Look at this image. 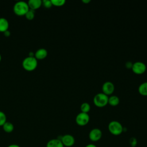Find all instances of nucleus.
<instances>
[{
	"label": "nucleus",
	"instance_id": "obj_19",
	"mask_svg": "<svg viewBox=\"0 0 147 147\" xmlns=\"http://www.w3.org/2000/svg\"><path fill=\"white\" fill-rule=\"evenodd\" d=\"M52 5L56 6H61L65 3V0H51Z\"/></svg>",
	"mask_w": 147,
	"mask_h": 147
},
{
	"label": "nucleus",
	"instance_id": "obj_6",
	"mask_svg": "<svg viewBox=\"0 0 147 147\" xmlns=\"http://www.w3.org/2000/svg\"><path fill=\"white\" fill-rule=\"evenodd\" d=\"M131 69L133 72L136 74L140 75L144 74L145 72L146 69V66L143 62L136 61L133 63Z\"/></svg>",
	"mask_w": 147,
	"mask_h": 147
},
{
	"label": "nucleus",
	"instance_id": "obj_23",
	"mask_svg": "<svg viewBox=\"0 0 147 147\" xmlns=\"http://www.w3.org/2000/svg\"><path fill=\"white\" fill-rule=\"evenodd\" d=\"M132 65H133V63L131 62V61H127L125 64V66L128 69H131V67H132Z\"/></svg>",
	"mask_w": 147,
	"mask_h": 147
},
{
	"label": "nucleus",
	"instance_id": "obj_13",
	"mask_svg": "<svg viewBox=\"0 0 147 147\" xmlns=\"http://www.w3.org/2000/svg\"><path fill=\"white\" fill-rule=\"evenodd\" d=\"M9 22L5 18L1 17L0 18V32H5L8 30L9 28Z\"/></svg>",
	"mask_w": 147,
	"mask_h": 147
},
{
	"label": "nucleus",
	"instance_id": "obj_20",
	"mask_svg": "<svg viewBox=\"0 0 147 147\" xmlns=\"http://www.w3.org/2000/svg\"><path fill=\"white\" fill-rule=\"evenodd\" d=\"M6 122V116L5 113L0 111V126H3V125Z\"/></svg>",
	"mask_w": 147,
	"mask_h": 147
},
{
	"label": "nucleus",
	"instance_id": "obj_7",
	"mask_svg": "<svg viewBox=\"0 0 147 147\" xmlns=\"http://www.w3.org/2000/svg\"><path fill=\"white\" fill-rule=\"evenodd\" d=\"M102 136V132L99 128H94L89 133L88 137L91 141L96 142L100 140Z\"/></svg>",
	"mask_w": 147,
	"mask_h": 147
},
{
	"label": "nucleus",
	"instance_id": "obj_4",
	"mask_svg": "<svg viewBox=\"0 0 147 147\" xmlns=\"http://www.w3.org/2000/svg\"><path fill=\"white\" fill-rule=\"evenodd\" d=\"M109 96L103 92L98 93L93 99L94 105L98 107H103L108 103Z\"/></svg>",
	"mask_w": 147,
	"mask_h": 147
},
{
	"label": "nucleus",
	"instance_id": "obj_22",
	"mask_svg": "<svg viewBox=\"0 0 147 147\" xmlns=\"http://www.w3.org/2000/svg\"><path fill=\"white\" fill-rule=\"evenodd\" d=\"M130 145L133 147L136 146L137 145V140L135 138H131L130 140Z\"/></svg>",
	"mask_w": 147,
	"mask_h": 147
},
{
	"label": "nucleus",
	"instance_id": "obj_24",
	"mask_svg": "<svg viewBox=\"0 0 147 147\" xmlns=\"http://www.w3.org/2000/svg\"><path fill=\"white\" fill-rule=\"evenodd\" d=\"M3 33H4V35H5L6 37H9V36L10 35V31H9L8 30H6V31H5V32H3Z\"/></svg>",
	"mask_w": 147,
	"mask_h": 147
},
{
	"label": "nucleus",
	"instance_id": "obj_28",
	"mask_svg": "<svg viewBox=\"0 0 147 147\" xmlns=\"http://www.w3.org/2000/svg\"><path fill=\"white\" fill-rule=\"evenodd\" d=\"M1 59H2V57H1V55L0 54V61H1Z\"/></svg>",
	"mask_w": 147,
	"mask_h": 147
},
{
	"label": "nucleus",
	"instance_id": "obj_27",
	"mask_svg": "<svg viewBox=\"0 0 147 147\" xmlns=\"http://www.w3.org/2000/svg\"><path fill=\"white\" fill-rule=\"evenodd\" d=\"M90 1H91L90 0H83V1H82V2H84V3H88V2H90Z\"/></svg>",
	"mask_w": 147,
	"mask_h": 147
},
{
	"label": "nucleus",
	"instance_id": "obj_12",
	"mask_svg": "<svg viewBox=\"0 0 147 147\" xmlns=\"http://www.w3.org/2000/svg\"><path fill=\"white\" fill-rule=\"evenodd\" d=\"M46 147H64L61 140L58 138L52 139L49 140L46 145Z\"/></svg>",
	"mask_w": 147,
	"mask_h": 147
},
{
	"label": "nucleus",
	"instance_id": "obj_1",
	"mask_svg": "<svg viewBox=\"0 0 147 147\" xmlns=\"http://www.w3.org/2000/svg\"><path fill=\"white\" fill-rule=\"evenodd\" d=\"M29 10V7L28 3L22 1H17L13 6V11L14 13L19 16H25Z\"/></svg>",
	"mask_w": 147,
	"mask_h": 147
},
{
	"label": "nucleus",
	"instance_id": "obj_5",
	"mask_svg": "<svg viewBox=\"0 0 147 147\" xmlns=\"http://www.w3.org/2000/svg\"><path fill=\"white\" fill-rule=\"evenodd\" d=\"M75 121L79 126H85L90 121V116L88 113L80 112L76 115Z\"/></svg>",
	"mask_w": 147,
	"mask_h": 147
},
{
	"label": "nucleus",
	"instance_id": "obj_3",
	"mask_svg": "<svg viewBox=\"0 0 147 147\" xmlns=\"http://www.w3.org/2000/svg\"><path fill=\"white\" fill-rule=\"evenodd\" d=\"M108 129L111 134L114 136L120 135L123 131L122 124L117 121H111L108 125Z\"/></svg>",
	"mask_w": 147,
	"mask_h": 147
},
{
	"label": "nucleus",
	"instance_id": "obj_11",
	"mask_svg": "<svg viewBox=\"0 0 147 147\" xmlns=\"http://www.w3.org/2000/svg\"><path fill=\"white\" fill-rule=\"evenodd\" d=\"M29 9L35 10L38 9L42 5V1L41 0H29L28 2Z\"/></svg>",
	"mask_w": 147,
	"mask_h": 147
},
{
	"label": "nucleus",
	"instance_id": "obj_25",
	"mask_svg": "<svg viewBox=\"0 0 147 147\" xmlns=\"http://www.w3.org/2000/svg\"><path fill=\"white\" fill-rule=\"evenodd\" d=\"M85 147H96V146L95 145L93 144H89L87 145Z\"/></svg>",
	"mask_w": 147,
	"mask_h": 147
},
{
	"label": "nucleus",
	"instance_id": "obj_16",
	"mask_svg": "<svg viewBox=\"0 0 147 147\" xmlns=\"http://www.w3.org/2000/svg\"><path fill=\"white\" fill-rule=\"evenodd\" d=\"M3 130L6 133H11L14 130V125L10 122H6L2 126Z\"/></svg>",
	"mask_w": 147,
	"mask_h": 147
},
{
	"label": "nucleus",
	"instance_id": "obj_26",
	"mask_svg": "<svg viewBox=\"0 0 147 147\" xmlns=\"http://www.w3.org/2000/svg\"><path fill=\"white\" fill-rule=\"evenodd\" d=\"M7 147H20V146L17 144H11V145H9Z\"/></svg>",
	"mask_w": 147,
	"mask_h": 147
},
{
	"label": "nucleus",
	"instance_id": "obj_17",
	"mask_svg": "<svg viewBox=\"0 0 147 147\" xmlns=\"http://www.w3.org/2000/svg\"><path fill=\"white\" fill-rule=\"evenodd\" d=\"M90 109H91L90 105L87 102H83L80 106V110L83 113H88V112L90 111Z\"/></svg>",
	"mask_w": 147,
	"mask_h": 147
},
{
	"label": "nucleus",
	"instance_id": "obj_8",
	"mask_svg": "<svg viewBox=\"0 0 147 147\" xmlns=\"http://www.w3.org/2000/svg\"><path fill=\"white\" fill-rule=\"evenodd\" d=\"M60 140H61L62 144H63L64 146L66 147H71L73 146L75 144V138L71 134H65L61 137L60 138H59Z\"/></svg>",
	"mask_w": 147,
	"mask_h": 147
},
{
	"label": "nucleus",
	"instance_id": "obj_9",
	"mask_svg": "<svg viewBox=\"0 0 147 147\" xmlns=\"http://www.w3.org/2000/svg\"><path fill=\"white\" fill-rule=\"evenodd\" d=\"M114 88L115 87L114 84L110 81H107L105 82L102 87V92L107 95L113 94L114 91Z\"/></svg>",
	"mask_w": 147,
	"mask_h": 147
},
{
	"label": "nucleus",
	"instance_id": "obj_21",
	"mask_svg": "<svg viewBox=\"0 0 147 147\" xmlns=\"http://www.w3.org/2000/svg\"><path fill=\"white\" fill-rule=\"evenodd\" d=\"M42 4L46 8H49L52 6L51 0H44L42 1Z\"/></svg>",
	"mask_w": 147,
	"mask_h": 147
},
{
	"label": "nucleus",
	"instance_id": "obj_14",
	"mask_svg": "<svg viewBox=\"0 0 147 147\" xmlns=\"http://www.w3.org/2000/svg\"><path fill=\"white\" fill-rule=\"evenodd\" d=\"M119 103V98L116 95H111L109 97L108 103L112 106H116Z\"/></svg>",
	"mask_w": 147,
	"mask_h": 147
},
{
	"label": "nucleus",
	"instance_id": "obj_10",
	"mask_svg": "<svg viewBox=\"0 0 147 147\" xmlns=\"http://www.w3.org/2000/svg\"><path fill=\"white\" fill-rule=\"evenodd\" d=\"M48 55L47 50L45 48H40L34 53V57L37 60H42L45 59Z\"/></svg>",
	"mask_w": 147,
	"mask_h": 147
},
{
	"label": "nucleus",
	"instance_id": "obj_18",
	"mask_svg": "<svg viewBox=\"0 0 147 147\" xmlns=\"http://www.w3.org/2000/svg\"><path fill=\"white\" fill-rule=\"evenodd\" d=\"M25 16L26 18V19H28L29 20H33L34 17V10L29 9L28 10V11L25 14Z\"/></svg>",
	"mask_w": 147,
	"mask_h": 147
},
{
	"label": "nucleus",
	"instance_id": "obj_2",
	"mask_svg": "<svg viewBox=\"0 0 147 147\" xmlns=\"http://www.w3.org/2000/svg\"><path fill=\"white\" fill-rule=\"evenodd\" d=\"M23 68L28 71L35 69L37 66V60L34 56H28L22 61Z\"/></svg>",
	"mask_w": 147,
	"mask_h": 147
},
{
	"label": "nucleus",
	"instance_id": "obj_15",
	"mask_svg": "<svg viewBox=\"0 0 147 147\" xmlns=\"http://www.w3.org/2000/svg\"><path fill=\"white\" fill-rule=\"evenodd\" d=\"M138 92L144 96H147V82L142 83L138 87Z\"/></svg>",
	"mask_w": 147,
	"mask_h": 147
}]
</instances>
